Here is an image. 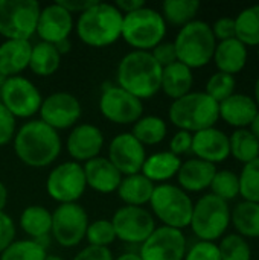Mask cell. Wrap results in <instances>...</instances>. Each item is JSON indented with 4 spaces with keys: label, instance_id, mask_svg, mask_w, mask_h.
<instances>
[{
    "label": "cell",
    "instance_id": "6da1fadb",
    "mask_svg": "<svg viewBox=\"0 0 259 260\" xmlns=\"http://www.w3.org/2000/svg\"><path fill=\"white\" fill-rule=\"evenodd\" d=\"M61 137L58 131L32 119L21 125L14 137V151L17 158L29 168H46L61 154Z\"/></svg>",
    "mask_w": 259,
    "mask_h": 260
},
{
    "label": "cell",
    "instance_id": "7a4b0ae2",
    "mask_svg": "<svg viewBox=\"0 0 259 260\" xmlns=\"http://www.w3.org/2000/svg\"><path fill=\"white\" fill-rule=\"evenodd\" d=\"M162 70L150 52L131 50L118 64L116 85L140 101L151 99L160 91Z\"/></svg>",
    "mask_w": 259,
    "mask_h": 260
},
{
    "label": "cell",
    "instance_id": "3957f363",
    "mask_svg": "<svg viewBox=\"0 0 259 260\" xmlns=\"http://www.w3.org/2000/svg\"><path fill=\"white\" fill-rule=\"evenodd\" d=\"M124 14L113 5L96 2L81 12L75 29L78 38L90 47H107L121 38Z\"/></svg>",
    "mask_w": 259,
    "mask_h": 260
},
{
    "label": "cell",
    "instance_id": "277c9868",
    "mask_svg": "<svg viewBox=\"0 0 259 260\" xmlns=\"http://www.w3.org/2000/svg\"><path fill=\"white\" fill-rule=\"evenodd\" d=\"M169 122L191 134L215 126L220 119L218 102L205 91H191L172 101L168 111Z\"/></svg>",
    "mask_w": 259,
    "mask_h": 260
},
{
    "label": "cell",
    "instance_id": "5b68a950",
    "mask_svg": "<svg viewBox=\"0 0 259 260\" xmlns=\"http://www.w3.org/2000/svg\"><path fill=\"white\" fill-rule=\"evenodd\" d=\"M172 43L177 61L191 70L208 66L212 61L217 47V40L212 34L211 24L203 20H194L180 27Z\"/></svg>",
    "mask_w": 259,
    "mask_h": 260
},
{
    "label": "cell",
    "instance_id": "8992f818",
    "mask_svg": "<svg viewBox=\"0 0 259 260\" xmlns=\"http://www.w3.org/2000/svg\"><path fill=\"white\" fill-rule=\"evenodd\" d=\"M166 23L162 14L147 5L134 12L125 14L121 38L134 50L151 52L166 35Z\"/></svg>",
    "mask_w": 259,
    "mask_h": 260
},
{
    "label": "cell",
    "instance_id": "52a82bcc",
    "mask_svg": "<svg viewBox=\"0 0 259 260\" xmlns=\"http://www.w3.org/2000/svg\"><path fill=\"white\" fill-rule=\"evenodd\" d=\"M148 204L151 206L153 216H156L162 225L177 230L189 227L194 201L179 186L171 183L157 184Z\"/></svg>",
    "mask_w": 259,
    "mask_h": 260
},
{
    "label": "cell",
    "instance_id": "ba28073f",
    "mask_svg": "<svg viewBox=\"0 0 259 260\" xmlns=\"http://www.w3.org/2000/svg\"><path fill=\"white\" fill-rule=\"evenodd\" d=\"M231 225V207L218 197L208 193L194 203L191 230L198 241L215 242L224 236Z\"/></svg>",
    "mask_w": 259,
    "mask_h": 260
},
{
    "label": "cell",
    "instance_id": "9c48e42d",
    "mask_svg": "<svg viewBox=\"0 0 259 260\" xmlns=\"http://www.w3.org/2000/svg\"><path fill=\"white\" fill-rule=\"evenodd\" d=\"M40 12L37 0H0V35L29 41L37 32Z\"/></svg>",
    "mask_w": 259,
    "mask_h": 260
},
{
    "label": "cell",
    "instance_id": "30bf717a",
    "mask_svg": "<svg viewBox=\"0 0 259 260\" xmlns=\"http://www.w3.org/2000/svg\"><path fill=\"white\" fill-rule=\"evenodd\" d=\"M43 96L37 85L24 76L6 78L2 87L0 104L15 117L29 119L40 111Z\"/></svg>",
    "mask_w": 259,
    "mask_h": 260
},
{
    "label": "cell",
    "instance_id": "8fae6325",
    "mask_svg": "<svg viewBox=\"0 0 259 260\" xmlns=\"http://www.w3.org/2000/svg\"><path fill=\"white\" fill-rule=\"evenodd\" d=\"M87 189L85 175L81 163L73 160L55 166L46 180L47 195L60 204L78 203Z\"/></svg>",
    "mask_w": 259,
    "mask_h": 260
},
{
    "label": "cell",
    "instance_id": "7c38bea8",
    "mask_svg": "<svg viewBox=\"0 0 259 260\" xmlns=\"http://www.w3.org/2000/svg\"><path fill=\"white\" fill-rule=\"evenodd\" d=\"M89 224V215L82 206L78 203L60 204L52 212L50 235L60 247L73 248L85 239Z\"/></svg>",
    "mask_w": 259,
    "mask_h": 260
},
{
    "label": "cell",
    "instance_id": "4fadbf2b",
    "mask_svg": "<svg viewBox=\"0 0 259 260\" xmlns=\"http://www.w3.org/2000/svg\"><path fill=\"white\" fill-rule=\"evenodd\" d=\"M110 221L113 224L116 239L139 247L156 230L154 216L145 207L124 206L114 212Z\"/></svg>",
    "mask_w": 259,
    "mask_h": 260
},
{
    "label": "cell",
    "instance_id": "5bb4252c",
    "mask_svg": "<svg viewBox=\"0 0 259 260\" xmlns=\"http://www.w3.org/2000/svg\"><path fill=\"white\" fill-rule=\"evenodd\" d=\"M99 111L116 125H131L142 117L143 104L119 85L107 84L99 98Z\"/></svg>",
    "mask_w": 259,
    "mask_h": 260
},
{
    "label": "cell",
    "instance_id": "9a60e30c",
    "mask_svg": "<svg viewBox=\"0 0 259 260\" xmlns=\"http://www.w3.org/2000/svg\"><path fill=\"white\" fill-rule=\"evenodd\" d=\"M186 250L188 242L183 230L160 225L140 245L139 256L142 260H183Z\"/></svg>",
    "mask_w": 259,
    "mask_h": 260
},
{
    "label": "cell",
    "instance_id": "2e32d148",
    "mask_svg": "<svg viewBox=\"0 0 259 260\" xmlns=\"http://www.w3.org/2000/svg\"><path fill=\"white\" fill-rule=\"evenodd\" d=\"M40 120L53 128L55 131L69 129L76 125L81 119L82 107L72 93L67 91H55L46 98H43L40 107Z\"/></svg>",
    "mask_w": 259,
    "mask_h": 260
},
{
    "label": "cell",
    "instance_id": "e0dca14e",
    "mask_svg": "<svg viewBox=\"0 0 259 260\" xmlns=\"http://www.w3.org/2000/svg\"><path fill=\"white\" fill-rule=\"evenodd\" d=\"M107 158L121 172L122 177H127L140 174L147 158V151L145 146L131 133H122L111 139Z\"/></svg>",
    "mask_w": 259,
    "mask_h": 260
},
{
    "label": "cell",
    "instance_id": "ac0fdd59",
    "mask_svg": "<svg viewBox=\"0 0 259 260\" xmlns=\"http://www.w3.org/2000/svg\"><path fill=\"white\" fill-rule=\"evenodd\" d=\"M104 148V134L102 131L92 123L75 125L66 140V149L73 161L87 163L99 157Z\"/></svg>",
    "mask_w": 259,
    "mask_h": 260
},
{
    "label": "cell",
    "instance_id": "d6986e66",
    "mask_svg": "<svg viewBox=\"0 0 259 260\" xmlns=\"http://www.w3.org/2000/svg\"><path fill=\"white\" fill-rule=\"evenodd\" d=\"M73 27V15L55 2L41 8L35 34L41 41L56 44L63 40H67Z\"/></svg>",
    "mask_w": 259,
    "mask_h": 260
},
{
    "label": "cell",
    "instance_id": "ffe728a7",
    "mask_svg": "<svg viewBox=\"0 0 259 260\" xmlns=\"http://www.w3.org/2000/svg\"><path fill=\"white\" fill-rule=\"evenodd\" d=\"M191 152L195 155V158L203 161L212 165L223 163L231 155L229 136L215 126L194 133Z\"/></svg>",
    "mask_w": 259,
    "mask_h": 260
},
{
    "label": "cell",
    "instance_id": "44dd1931",
    "mask_svg": "<svg viewBox=\"0 0 259 260\" xmlns=\"http://www.w3.org/2000/svg\"><path fill=\"white\" fill-rule=\"evenodd\" d=\"M82 169L87 186L95 192L104 195L116 192L122 181L121 172L111 165V161L107 157L99 155L93 160H89L82 165Z\"/></svg>",
    "mask_w": 259,
    "mask_h": 260
},
{
    "label": "cell",
    "instance_id": "7402d4cb",
    "mask_svg": "<svg viewBox=\"0 0 259 260\" xmlns=\"http://www.w3.org/2000/svg\"><path fill=\"white\" fill-rule=\"evenodd\" d=\"M217 168L212 163L203 161L200 158H189L182 161L177 172L179 187L188 192H203L211 187V183L215 177Z\"/></svg>",
    "mask_w": 259,
    "mask_h": 260
},
{
    "label": "cell",
    "instance_id": "603a6c76",
    "mask_svg": "<svg viewBox=\"0 0 259 260\" xmlns=\"http://www.w3.org/2000/svg\"><path fill=\"white\" fill-rule=\"evenodd\" d=\"M218 111L220 119H223L227 125L237 129H243L250 126L259 110L252 96L244 93H234L231 98L218 104Z\"/></svg>",
    "mask_w": 259,
    "mask_h": 260
},
{
    "label": "cell",
    "instance_id": "cb8c5ba5",
    "mask_svg": "<svg viewBox=\"0 0 259 260\" xmlns=\"http://www.w3.org/2000/svg\"><path fill=\"white\" fill-rule=\"evenodd\" d=\"M32 44L26 40H5L0 44V75L6 78L20 76L29 67Z\"/></svg>",
    "mask_w": 259,
    "mask_h": 260
},
{
    "label": "cell",
    "instance_id": "d4e9b609",
    "mask_svg": "<svg viewBox=\"0 0 259 260\" xmlns=\"http://www.w3.org/2000/svg\"><path fill=\"white\" fill-rule=\"evenodd\" d=\"M247 46H244L238 38H231L217 43L212 61L215 62L218 72L235 75L240 73L247 64Z\"/></svg>",
    "mask_w": 259,
    "mask_h": 260
},
{
    "label": "cell",
    "instance_id": "484cf974",
    "mask_svg": "<svg viewBox=\"0 0 259 260\" xmlns=\"http://www.w3.org/2000/svg\"><path fill=\"white\" fill-rule=\"evenodd\" d=\"M180 165H182L180 157L174 155L169 151H160V152L147 155L140 174L154 184L156 183L163 184L177 175Z\"/></svg>",
    "mask_w": 259,
    "mask_h": 260
},
{
    "label": "cell",
    "instance_id": "4316f807",
    "mask_svg": "<svg viewBox=\"0 0 259 260\" xmlns=\"http://www.w3.org/2000/svg\"><path fill=\"white\" fill-rule=\"evenodd\" d=\"M20 227L32 241L46 247L44 241L52 230V213L43 206H29L20 215Z\"/></svg>",
    "mask_w": 259,
    "mask_h": 260
},
{
    "label": "cell",
    "instance_id": "83f0119b",
    "mask_svg": "<svg viewBox=\"0 0 259 260\" xmlns=\"http://www.w3.org/2000/svg\"><path fill=\"white\" fill-rule=\"evenodd\" d=\"M194 84V75L189 67L182 62H174L162 70V85L160 90L172 101L183 98L191 93Z\"/></svg>",
    "mask_w": 259,
    "mask_h": 260
},
{
    "label": "cell",
    "instance_id": "f1b7e54d",
    "mask_svg": "<svg viewBox=\"0 0 259 260\" xmlns=\"http://www.w3.org/2000/svg\"><path fill=\"white\" fill-rule=\"evenodd\" d=\"M154 187L156 184L151 183L147 177H143L142 174H134L122 177V181L116 192L119 200L124 201L125 206L143 207L150 203Z\"/></svg>",
    "mask_w": 259,
    "mask_h": 260
},
{
    "label": "cell",
    "instance_id": "f546056e",
    "mask_svg": "<svg viewBox=\"0 0 259 260\" xmlns=\"http://www.w3.org/2000/svg\"><path fill=\"white\" fill-rule=\"evenodd\" d=\"M231 224H234L237 235L244 239L259 238V204L250 201L238 203L231 210Z\"/></svg>",
    "mask_w": 259,
    "mask_h": 260
},
{
    "label": "cell",
    "instance_id": "4dcf8cb0",
    "mask_svg": "<svg viewBox=\"0 0 259 260\" xmlns=\"http://www.w3.org/2000/svg\"><path fill=\"white\" fill-rule=\"evenodd\" d=\"M61 66V55L58 53L53 44L40 41L32 44L31 59H29V70L41 78L52 76Z\"/></svg>",
    "mask_w": 259,
    "mask_h": 260
},
{
    "label": "cell",
    "instance_id": "1f68e13d",
    "mask_svg": "<svg viewBox=\"0 0 259 260\" xmlns=\"http://www.w3.org/2000/svg\"><path fill=\"white\" fill-rule=\"evenodd\" d=\"M200 9L197 0H166L162 3V17L166 24L183 27L194 21Z\"/></svg>",
    "mask_w": 259,
    "mask_h": 260
},
{
    "label": "cell",
    "instance_id": "d6a6232c",
    "mask_svg": "<svg viewBox=\"0 0 259 260\" xmlns=\"http://www.w3.org/2000/svg\"><path fill=\"white\" fill-rule=\"evenodd\" d=\"M131 134L143 146H154L165 140L168 126L166 122L159 116H142L136 123H133Z\"/></svg>",
    "mask_w": 259,
    "mask_h": 260
},
{
    "label": "cell",
    "instance_id": "836d02e7",
    "mask_svg": "<svg viewBox=\"0 0 259 260\" xmlns=\"http://www.w3.org/2000/svg\"><path fill=\"white\" fill-rule=\"evenodd\" d=\"M229 146L231 155L243 165H247L259 157V140L247 128L235 129L229 136Z\"/></svg>",
    "mask_w": 259,
    "mask_h": 260
},
{
    "label": "cell",
    "instance_id": "e575fe53",
    "mask_svg": "<svg viewBox=\"0 0 259 260\" xmlns=\"http://www.w3.org/2000/svg\"><path fill=\"white\" fill-rule=\"evenodd\" d=\"M235 32L244 46L259 47V5L249 6L237 15Z\"/></svg>",
    "mask_w": 259,
    "mask_h": 260
},
{
    "label": "cell",
    "instance_id": "d590c367",
    "mask_svg": "<svg viewBox=\"0 0 259 260\" xmlns=\"http://www.w3.org/2000/svg\"><path fill=\"white\" fill-rule=\"evenodd\" d=\"M46 256V247L32 239H21L14 241L0 254V260H44Z\"/></svg>",
    "mask_w": 259,
    "mask_h": 260
},
{
    "label": "cell",
    "instance_id": "8d00e7d4",
    "mask_svg": "<svg viewBox=\"0 0 259 260\" xmlns=\"http://www.w3.org/2000/svg\"><path fill=\"white\" fill-rule=\"evenodd\" d=\"M212 195L218 197L220 200L229 203L240 195V177L234 171L223 169L217 171L215 177L211 183Z\"/></svg>",
    "mask_w": 259,
    "mask_h": 260
},
{
    "label": "cell",
    "instance_id": "74e56055",
    "mask_svg": "<svg viewBox=\"0 0 259 260\" xmlns=\"http://www.w3.org/2000/svg\"><path fill=\"white\" fill-rule=\"evenodd\" d=\"M221 260H252V248L247 239L237 233H231L221 238L217 244Z\"/></svg>",
    "mask_w": 259,
    "mask_h": 260
},
{
    "label": "cell",
    "instance_id": "f35d334b",
    "mask_svg": "<svg viewBox=\"0 0 259 260\" xmlns=\"http://www.w3.org/2000/svg\"><path fill=\"white\" fill-rule=\"evenodd\" d=\"M240 177V195L244 201L259 204V157L243 166Z\"/></svg>",
    "mask_w": 259,
    "mask_h": 260
},
{
    "label": "cell",
    "instance_id": "ab89813d",
    "mask_svg": "<svg viewBox=\"0 0 259 260\" xmlns=\"http://www.w3.org/2000/svg\"><path fill=\"white\" fill-rule=\"evenodd\" d=\"M235 87H237L235 76L223 72H217L208 79L205 93L220 104L235 93Z\"/></svg>",
    "mask_w": 259,
    "mask_h": 260
},
{
    "label": "cell",
    "instance_id": "60d3db41",
    "mask_svg": "<svg viewBox=\"0 0 259 260\" xmlns=\"http://www.w3.org/2000/svg\"><path fill=\"white\" fill-rule=\"evenodd\" d=\"M85 239L89 245L99 248H110V245L116 241V233L110 219H96L89 224Z\"/></svg>",
    "mask_w": 259,
    "mask_h": 260
},
{
    "label": "cell",
    "instance_id": "b9f144b4",
    "mask_svg": "<svg viewBox=\"0 0 259 260\" xmlns=\"http://www.w3.org/2000/svg\"><path fill=\"white\" fill-rule=\"evenodd\" d=\"M183 260H221V256L215 242L197 241L186 250Z\"/></svg>",
    "mask_w": 259,
    "mask_h": 260
},
{
    "label": "cell",
    "instance_id": "7bdbcfd3",
    "mask_svg": "<svg viewBox=\"0 0 259 260\" xmlns=\"http://www.w3.org/2000/svg\"><path fill=\"white\" fill-rule=\"evenodd\" d=\"M17 133V119L0 104V146L11 143Z\"/></svg>",
    "mask_w": 259,
    "mask_h": 260
},
{
    "label": "cell",
    "instance_id": "ee69618b",
    "mask_svg": "<svg viewBox=\"0 0 259 260\" xmlns=\"http://www.w3.org/2000/svg\"><path fill=\"white\" fill-rule=\"evenodd\" d=\"M150 53L153 55V58L156 59V62L162 69H165V67L174 64V62H177L176 47H174V43H171V41H162Z\"/></svg>",
    "mask_w": 259,
    "mask_h": 260
},
{
    "label": "cell",
    "instance_id": "f6af8a7d",
    "mask_svg": "<svg viewBox=\"0 0 259 260\" xmlns=\"http://www.w3.org/2000/svg\"><path fill=\"white\" fill-rule=\"evenodd\" d=\"M211 29L218 43L231 40V38H237L235 18H232V17H221V18L215 20L214 24H211Z\"/></svg>",
    "mask_w": 259,
    "mask_h": 260
},
{
    "label": "cell",
    "instance_id": "bcb514c9",
    "mask_svg": "<svg viewBox=\"0 0 259 260\" xmlns=\"http://www.w3.org/2000/svg\"><path fill=\"white\" fill-rule=\"evenodd\" d=\"M15 224L11 216L0 212V254L15 241Z\"/></svg>",
    "mask_w": 259,
    "mask_h": 260
},
{
    "label": "cell",
    "instance_id": "7dc6e473",
    "mask_svg": "<svg viewBox=\"0 0 259 260\" xmlns=\"http://www.w3.org/2000/svg\"><path fill=\"white\" fill-rule=\"evenodd\" d=\"M191 148H192V134L188 131L179 129L169 142V152H172L177 157L189 154Z\"/></svg>",
    "mask_w": 259,
    "mask_h": 260
},
{
    "label": "cell",
    "instance_id": "c3c4849f",
    "mask_svg": "<svg viewBox=\"0 0 259 260\" xmlns=\"http://www.w3.org/2000/svg\"><path fill=\"white\" fill-rule=\"evenodd\" d=\"M113 254L110 251V248H99V247H92L87 245L85 248H82L73 260H113Z\"/></svg>",
    "mask_w": 259,
    "mask_h": 260
},
{
    "label": "cell",
    "instance_id": "681fc988",
    "mask_svg": "<svg viewBox=\"0 0 259 260\" xmlns=\"http://www.w3.org/2000/svg\"><path fill=\"white\" fill-rule=\"evenodd\" d=\"M56 3L73 15L75 12L81 14L89 8H92L96 3V0H56Z\"/></svg>",
    "mask_w": 259,
    "mask_h": 260
},
{
    "label": "cell",
    "instance_id": "f907efd6",
    "mask_svg": "<svg viewBox=\"0 0 259 260\" xmlns=\"http://www.w3.org/2000/svg\"><path fill=\"white\" fill-rule=\"evenodd\" d=\"M113 5L125 15V14H130V12H134V11L143 8L145 2H142V0H119Z\"/></svg>",
    "mask_w": 259,
    "mask_h": 260
},
{
    "label": "cell",
    "instance_id": "816d5d0a",
    "mask_svg": "<svg viewBox=\"0 0 259 260\" xmlns=\"http://www.w3.org/2000/svg\"><path fill=\"white\" fill-rule=\"evenodd\" d=\"M55 47H56V50H58V53L63 56V55H66V53H69L70 52V49H72V43H70V40L67 38V40H63V41H60V43H56V44H53Z\"/></svg>",
    "mask_w": 259,
    "mask_h": 260
},
{
    "label": "cell",
    "instance_id": "f5cc1de1",
    "mask_svg": "<svg viewBox=\"0 0 259 260\" xmlns=\"http://www.w3.org/2000/svg\"><path fill=\"white\" fill-rule=\"evenodd\" d=\"M6 203H8V189H6V186L0 181V212H5Z\"/></svg>",
    "mask_w": 259,
    "mask_h": 260
},
{
    "label": "cell",
    "instance_id": "db71d44e",
    "mask_svg": "<svg viewBox=\"0 0 259 260\" xmlns=\"http://www.w3.org/2000/svg\"><path fill=\"white\" fill-rule=\"evenodd\" d=\"M249 131H250V133L259 140V111L258 114L255 116V119L252 120V123H250V126H249Z\"/></svg>",
    "mask_w": 259,
    "mask_h": 260
},
{
    "label": "cell",
    "instance_id": "11a10c76",
    "mask_svg": "<svg viewBox=\"0 0 259 260\" xmlns=\"http://www.w3.org/2000/svg\"><path fill=\"white\" fill-rule=\"evenodd\" d=\"M113 260H142L139 253H124L118 257H114Z\"/></svg>",
    "mask_w": 259,
    "mask_h": 260
},
{
    "label": "cell",
    "instance_id": "9f6ffc18",
    "mask_svg": "<svg viewBox=\"0 0 259 260\" xmlns=\"http://www.w3.org/2000/svg\"><path fill=\"white\" fill-rule=\"evenodd\" d=\"M253 101H255V104H256V107H258L259 110V76L258 79H256V82H255V88H253Z\"/></svg>",
    "mask_w": 259,
    "mask_h": 260
},
{
    "label": "cell",
    "instance_id": "6f0895ef",
    "mask_svg": "<svg viewBox=\"0 0 259 260\" xmlns=\"http://www.w3.org/2000/svg\"><path fill=\"white\" fill-rule=\"evenodd\" d=\"M44 260H64V259H63V257H60V256H55V254H47Z\"/></svg>",
    "mask_w": 259,
    "mask_h": 260
},
{
    "label": "cell",
    "instance_id": "680465c9",
    "mask_svg": "<svg viewBox=\"0 0 259 260\" xmlns=\"http://www.w3.org/2000/svg\"><path fill=\"white\" fill-rule=\"evenodd\" d=\"M3 82H5V78L0 75V94H2V87H3Z\"/></svg>",
    "mask_w": 259,
    "mask_h": 260
},
{
    "label": "cell",
    "instance_id": "91938a15",
    "mask_svg": "<svg viewBox=\"0 0 259 260\" xmlns=\"http://www.w3.org/2000/svg\"><path fill=\"white\" fill-rule=\"evenodd\" d=\"M258 61H259V47H258Z\"/></svg>",
    "mask_w": 259,
    "mask_h": 260
}]
</instances>
